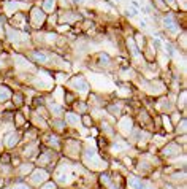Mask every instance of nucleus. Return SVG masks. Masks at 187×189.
<instances>
[{
    "instance_id": "nucleus-1",
    "label": "nucleus",
    "mask_w": 187,
    "mask_h": 189,
    "mask_svg": "<svg viewBox=\"0 0 187 189\" xmlns=\"http://www.w3.org/2000/svg\"><path fill=\"white\" fill-rule=\"evenodd\" d=\"M16 189H26V188H16Z\"/></svg>"
}]
</instances>
